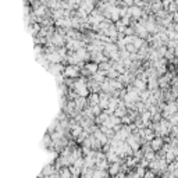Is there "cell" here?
<instances>
[{"label":"cell","mask_w":178,"mask_h":178,"mask_svg":"<svg viewBox=\"0 0 178 178\" xmlns=\"http://www.w3.org/2000/svg\"><path fill=\"white\" fill-rule=\"evenodd\" d=\"M65 75L70 76V78H74V76L78 75V67H67V70H65Z\"/></svg>","instance_id":"cell-7"},{"label":"cell","mask_w":178,"mask_h":178,"mask_svg":"<svg viewBox=\"0 0 178 178\" xmlns=\"http://www.w3.org/2000/svg\"><path fill=\"white\" fill-rule=\"evenodd\" d=\"M177 111H178V104L171 100V102H168L164 106V113H163V115L167 117V118H170V117H171L174 113H177Z\"/></svg>","instance_id":"cell-2"},{"label":"cell","mask_w":178,"mask_h":178,"mask_svg":"<svg viewBox=\"0 0 178 178\" xmlns=\"http://www.w3.org/2000/svg\"><path fill=\"white\" fill-rule=\"evenodd\" d=\"M135 32L139 35L140 38H143V36H146V33H147V31L145 29V26L143 25H140V24H136L135 25Z\"/></svg>","instance_id":"cell-9"},{"label":"cell","mask_w":178,"mask_h":178,"mask_svg":"<svg viewBox=\"0 0 178 178\" xmlns=\"http://www.w3.org/2000/svg\"><path fill=\"white\" fill-rule=\"evenodd\" d=\"M74 89H75V92L78 93V96H86L89 93L88 90V86H86V83L83 79H78L74 85Z\"/></svg>","instance_id":"cell-1"},{"label":"cell","mask_w":178,"mask_h":178,"mask_svg":"<svg viewBox=\"0 0 178 178\" xmlns=\"http://www.w3.org/2000/svg\"><path fill=\"white\" fill-rule=\"evenodd\" d=\"M120 164H118V161H115V163H113V164L110 165V170H108V171H110V174H111V175H117V174H118V172H120Z\"/></svg>","instance_id":"cell-10"},{"label":"cell","mask_w":178,"mask_h":178,"mask_svg":"<svg viewBox=\"0 0 178 178\" xmlns=\"http://www.w3.org/2000/svg\"><path fill=\"white\" fill-rule=\"evenodd\" d=\"M168 82H170V75L167 74V75H164L161 79L159 81V85L161 86V88H165L167 85H168Z\"/></svg>","instance_id":"cell-15"},{"label":"cell","mask_w":178,"mask_h":178,"mask_svg":"<svg viewBox=\"0 0 178 178\" xmlns=\"http://www.w3.org/2000/svg\"><path fill=\"white\" fill-rule=\"evenodd\" d=\"M128 145H129V147L132 149V150H138L139 149V135H128Z\"/></svg>","instance_id":"cell-3"},{"label":"cell","mask_w":178,"mask_h":178,"mask_svg":"<svg viewBox=\"0 0 178 178\" xmlns=\"http://www.w3.org/2000/svg\"><path fill=\"white\" fill-rule=\"evenodd\" d=\"M115 111V117H124V115H125V113H127V111H125V107H124V106H121V103H120V107H117L114 110Z\"/></svg>","instance_id":"cell-13"},{"label":"cell","mask_w":178,"mask_h":178,"mask_svg":"<svg viewBox=\"0 0 178 178\" xmlns=\"http://www.w3.org/2000/svg\"><path fill=\"white\" fill-rule=\"evenodd\" d=\"M106 174L103 172V170H97V171L93 172V178H104Z\"/></svg>","instance_id":"cell-18"},{"label":"cell","mask_w":178,"mask_h":178,"mask_svg":"<svg viewBox=\"0 0 178 178\" xmlns=\"http://www.w3.org/2000/svg\"><path fill=\"white\" fill-rule=\"evenodd\" d=\"M128 15L139 17V15H142V11H140V8H138V7H131V8H129V13H128Z\"/></svg>","instance_id":"cell-14"},{"label":"cell","mask_w":178,"mask_h":178,"mask_svg":"<svg viewBox=\"0 0 178 178\" xmlns=\"http://www.w3.org/2000/svg\"><path fill=\"white\" fill-rule=\"evenodd\" d=\"M90 106H95V104H99V95H96V93H93V95L90 96Z\"/></svg>","instance_id":"cell-17"},{"label":"cell","mask_w":178,"mask_h":178,"mask_svg":"<svg viewBox=\"0 0 178 178\" xmlns=\"http://www.w3.org/2000/svg\"><path fill=\"white\" fill-rule=\"evenodd\" d=\"M134 85H135V89H138V90H143L145 86H146V81H143V79H136V81L134 82Z\"/></svg>","instance_id":"cell-11"},{"label":"cell","mask_w":178,"mask_h":178,"mask_svg":"<svg viewBox=\"0 0 178 178\" xmlns=\"http://www.w3.org/2000/svg\"><path fill=\"white\" fill-rule=\"evenodd\" d=\"M161 145H163V139H161L160 136L153 138V139L150 140V149H152L153 152H154V150H159L160 147H161Z\"/></svg>","instance_id":"cell-4"},{"label":"cell","mask_w":178,"mask_h":178,"mask_svg":"<svg viewBox=\"0 0 178 178\" xmlns=\"http://www.w3.org/2000/svg\"><path fill=\"white\" fill-rule=\"evenodd\" d=\"M140 136H142V139H145V140H152L154 138V134H153L152 129L146 128V129H142L140 131Z\"/></svg>","instance_id":"cell-5"},{"label":"cell","mask_w":178,"mask_h":178,"mask_svg":"<svg viewBox=\"0 0 178 178\" xmlns=\"http://www.w3.org/2000/svg\"><path fill=\"white\" fill-rule=\"evenodd\" d=\"M60 178H72L71 171L68 170V168H63V170L60 171Z\"/></svg>","instance_id":"cell-16"},{"label":"cell","mask_w":178,"mask_h":178,"mask_svg":"<svg viewBox=\"0 0 178 178\" xmlns=\"http://www.w3.org/2000/svg\"><path fill=\"white\" fill-rule=\"evenodd\" d=\"M118 154L115 152H113V150H110V152L107 153V161H111V163H115V161H118V157H117Z\"/></svg>","instance_id":"cell-12"},{"label":"cell","mask_w":178,"mask_h":178,"mask_svg":"<svg viewBox=\"0 0 178 178\" xmlns=\"http://www.w3.org/2000/svg\"><path fill=\"white\" fill-rule=\"evenodd\" d=\"M143 178H154V174H153L152 171H150V172H145Z\"/></svg>","instance_id":"cell-19"},{"label":"cell","mask_w":178,"mask_h":178,"mask_svg":"<svg viewBox=\"0 0 178 178\" xmlns=\"http://www.w3.org/2000/svg\"><path fill=\"white\" fill-rule=\"evenodd\" d=\"M95 138L100 142V145H103V143H106V142H107V136H106V135H104L100 129L95 131Z\"/></svg>","instance_id":"cell-6"},{"label":"cell","mask_w":178,"mask_h":178,"mask_svg":"<svg viewBox=\"0 0 178 178\" xmlns=\"http://www.w3.org/2000/svg\"><path fill=\"white\" fill-rule=\"evenodd\" d=\"M85 72H89V74H96L97 72V64L96 63H90L85 65Z\"/></svg>","instance_id":"cell-8"}]
</instances>
